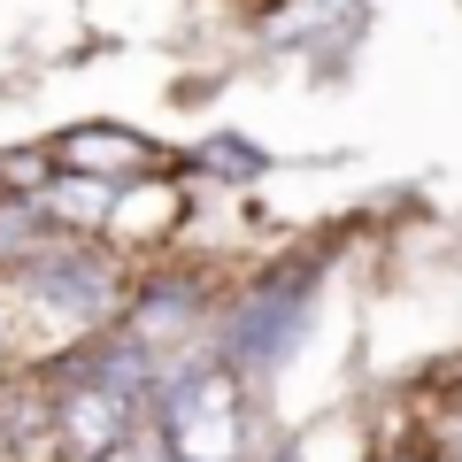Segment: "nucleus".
I'll return each mask as SVG.
<instances>
[{
  "instance_id": "f257e3e1",
  "label": "nucleus",
  "mask_w": 462,
  "mask_h": 462,
  "mask_svg": "<svg viewBox=\"0 0 462 462\" xmlns=\"http://www.w3.org/2000/svg\"><path fill=\"white\" fill-rule=\"evenodd\" d=\"M154 439L170 462H254V393L208 346L162 370L154 385Z\"/></svg>"
},
{
  "instance_id": "f03ea898",
  "label": "nucleus",
  "mask_w": 462,
  "mask_h": 462,
  "mask_svg": "<svg viewBox=\"0 0 462 462\" xmlns=\"http://www.w3.org/2000/svg\"><path fill=\"white\" fill-rule=\"evenodd\" d=\"M316 293H324V263H316V254L278 263L270 278H254L247 293L231 300V309H216L208 355H216V363H231L247 385H254V378H278L300 346H309Z\"/></svg>"
},
{
  "instance_id": "7ed1b4c3",
  "label": "nucleus",
  "mask_w": 462,
  "mask_h": 462,
  "mask_svg": "<svg viewBox=\"0 0 462 462\" xmlns=\"http://www.w3.org/2000/svg\"><path fill=\"white\" fill-rule=\"evenodd\" d=\"M47 162L62 170V178H93V185H132V178H154V170H170L162 139L139 132V124H108V116H93V124H69V132L47 139Z\"/></svg>"
},
{
  "instance_id": "20e7f679",
  "label": "nucleus",
  "mask_w": 462,
  "mask_h": 462,
  "mask_svg": "<svg viewBox=\"0 0 462 462\" xmlns=\"http://www.w3.org/2000/svg\"><path fill=\"white\" fill-rule=\"evenodd\" d=\"M185 224H193V185H185L178 170H154V178L116 185L100 239H108V247H124V254H147V247H170Z\"/></svg>"
},
{
  "instance_id": "39448f33",
  "label": "nucleus",
  "mask_w": 462,
  "mask_h": 462,
  "mask_svg": "<svg viewBox=\"0 0 462 462\" xmlns=\"http://www.w3.org/2000/svg\"><path fill=\"white\" fill-rule=\"evenodd\" d=\"M324 39H363V0H270L254 16L263 54H324Z\"/></svg>"
},
{
  "instance_id": "423d86ee",
  "label": "nucleus",
  "mask_w": 462,
  "mask_h": 462,
  "mask_svg": "<svg viewBox=\"0 0 462 462\" xmlns=\"http://www.w3.org/2000/svg\"><path fill=\"white\" fill-rule=\"evenodd\" d=\"M270 162H278V154L263 147V139H247V132H216V139H200L193 154H185V162H170L178 170V178H208V185H254V178H270Z\"/></svg>"
},
{
  "instance_id": "0eeeda50",
  "label": "nucleus",
  "mask_w": 462,
  "mask_h": 462,
  "mask_svg": "<svg viewBox=\"0 0 462 462\" xmlns=\"http://www.w3.org/2000/svg\"><path fill=\"white\" fill-rule=\"evenodd\" d=\"M424 455L431 462H462V393L431 409V431H424Z\"/></svg>"
},
{
  "instance_id": "6e6552de",
  "label": "nucleus",
  "mask_w": 462,
  "mask_h": 462,
  "mask_svg": "<svg viewBox=\"0 0 462 462\" xmlns=\"http://www.w3.org/2000/svg\"><path fill=\"white\" fill-rule=\"evenodd\" d=\"M263 462H309V447H300V439H285V447H270Z\"/></svg>"
},
{
  "instance_id": "1a4fd4ad",
  "label": "nucleus",
  "mask_w": 462,
  "mask_h": 462,
  "mask_svg": "<svg viewBox=\"0 0 462 462\" xmlns=\"http://www.w3.org/2000/svg\"><path fill=\"white\" fill-rule=\"evenodd\" d=\"M378 462H431V455H424V447H385Z\"/></svg>"
}]
</instances>
